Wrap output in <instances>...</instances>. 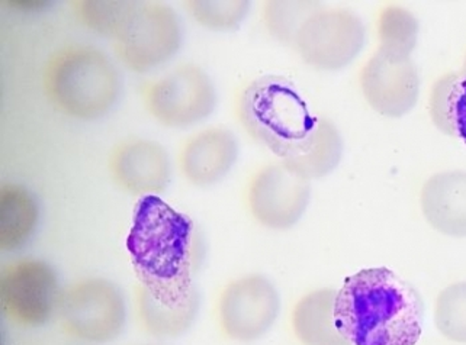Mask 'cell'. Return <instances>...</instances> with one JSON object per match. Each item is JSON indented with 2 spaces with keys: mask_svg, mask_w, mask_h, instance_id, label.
<instances>
[{
  "mask_svg": "<svg viewBox=\"0 0 466 345\" xmlns=\"http://www.w3.org/2000/svg\"><path fill=\"white\" fill-rule=\"evenodd\" d=\"M40 203L35 194L19 183L0 187V250L18 251L25 247L38 230Z\"/></svg>",
  "mask_w": 466,
  "mask_h": 345,
  "instance_id": "18",
  "label": "cell"
},
{
  "mask_svg": "<svg viewBox=\"0 0 466 345\" xmlns=\"http://www.w3.org/2000/svg\"><path fill=\"white\" fill-rule=\"evenodd\" d=\"M137 345H167L165 342L157 341V342H144V344H137Z\"/></svg>",
  "mask_w": 466,
  "mask_h": 345,
  "instance_id": "26",
  "label": "cell"
},
{
  "mask_svg": "<svg viewBox=\"0 0 466 345\" xmlns=\"http://www.w3.org/2000/svg\"><path fill=\"white\" fill-rule=\"evenodd\" d=\"M336 289L319 288L298 299L292 308L291 328L302 345H350L336 327Z\"/></svg>",
  "mask_w": 466,
  "mask_h": 345,
  "instance_id": "17",
  "label": "cell"
},
{
  "mask_svg": "<svg viewBox=\"0 0 466 345\" xmlns=\"http://www.w3.org/2000/svg\"><path fill=\"white\" fill-rule=\"evenodd\" d=\"M431 116L438 130L466 144V70L448 73L433 84Z\"/></svg>",
  "mask_w": 466,
  "mask_h": 345,
  "instance_id": "20",
  "label": "cell"
},
{
  "mask_svg": "<svg viewBox=\"0 0 466 345\" xmlns=\"http://www.w3.org/2000/svg\"><path fill=\"white\" fill-rule=\"evenodd\" d=\"M365 45V22L348 7H319L304 22L294 43L302 62L319 72L346 69Z\"/></svg>",
  "mask_w": 466,
  "mask_h": 345,
  "instance_id": "9",
  "label": "cell"
},
{
  "mask_svg": "<svg viewBox=\"0 0 466 345\" xmlns=\"http://www.w3.org/2000/svg\"><path fill=\"white\" fill-rule=\"evenodd\" d=\"M73 11L83 26L116 40L138 6V0H77Z\"/></svg>",
  "mask_w": 466,
  "mask_h": 345,
  "instance_id": "22",
  "label": "cell"
},
{
  "mask_svg": "<svg viewBox=\"0 0 466 345\" xmlns=\"http://www.w3.org/2000/svg\"><path fill=\"white\" fill-rule=\"evenodd\" d=\"M343 154L345 141L338 125L331 119L319 116L311 140L299 152L280 163L298 176L311 182L331 174L340 166Z\"/></svg>",
  "mask_w": 466,
  "mask_h": 345,
  "instance_id": "19",
  "label": "cell"
},
{
  "mask_svg": "<svg viewBox=\"0 0 466 345\" xmlns=\"http://www.w3.org/2000/svg\"><path fill=\"white\" fill-rule=\"evenodd\" d=\"M237 116L244 131L280 162L311 140L319 119L291 80L278 74L258 77L241 90Z\"/></svg>",
  "mask_w": 466,
  "mask_h": 345,
  "instance_id": "4",
  "label": "cell"
},
{
  "mask_svg": "<svg viewBox=\"0 0 466 345\" xmlns=\"http://www.w3.org/2000/svg\"><path fill=\"white\" fill-rule=\"evenodd\" d=\"M143 101L156 123L170 130H187L216 112L218 92L201 65L185 63L151 80Z\"/></svg>",
  "mask_w": 466,
  "mask_h": 345,
  "instance_id": "6",
  "label": "cell"
},
{
  "mask_svg": "<svg viewBox=\"0 0 466 345\" xmlns=\"http://www.w3.org/2000/svg\"><path fill=\"white\" fill-rule=\"evenodd\" d=\"M377 33L378 51L382 54L391 58H411L419 43V19L407 7L388 5L378 15Z\"/></svg>",
  "mask_w": 466,
  "mask_h": 345,
  "instance_id": "21",
  "label": "cell"
},
{
  "mask_svg": "<svg viewBox=\"0 0 466 345\" xmlns=\"http://www.w3.org/2000/svg\"><path fill=\"white\" fill-rule=\"evenodd\" d=\"M127 249L140 277H195L204 242L189 216L160 196L141 198L134 211Z\"/></svg>",
  "mask_w": 466,
  "mask_h": 345,
  "instance_id": "2",
  "label": "cell"
},
{
  "mask_svg": "<svg viewBox=\"0 0 466 345\" xmlns=\"http://www.w3.org/2000/svg\"><path fill=\"white\" fill-rule=\"evenodd\" d=\"M280 310L277 284L265 274L250 273L224 286L217 302V320L226 339L250 344L272 331Z\"/></svg>",
  "mask_w": 466,
  "mask_h": 345,
  "instance_id": "10",
  "label": "cell"
},
{
  "mask_svg": "<svg viewBox=\"0 0 466 345\" xmlns=\"http://www.w3.org/2000/svg\"><path fill=\"white\" fill-rule=\"evenodd\" d=\"M462 69L466 70V57H465V62H463Z\"/></svg>",
  "mask_w": 466,
  "mask_h": 345,
  "instance_id": "27",
  "label": "cell"
},
{
  "mask_svg": "<svg viewBox=\"0 0 466 345\" xmlns=\"http://www.w3.org/2000/svg\"><path fill=\"white\" fill-rule=\"evenodd\" d=\"M359 84L366 104L385 118L409 115L419 102L420 74L412 58H391L377 50L360 70Z\"/></svg>",
  "mask_w": 466,
  "mask_h": 345,
  "instance_id": "13",
  "label": "cell"
},
{
  "mask_svg": "<svg viewBox=\"0 0 466 345\" xmlns=\"http://www.w3.org/2000/svg\"><path fill=\"white\" fill-rule=\"evenodd\" d=\"M57 318L63 331L83 345L112 344L126 332L128 302L111 279L83 277L65 289Z\"/></svg>",
  "mask_w": 466,
  "mask_h": 345,
  "instance_id": "5",
  "label": "cell"
},
{
  "mask_svg": "<svg viewBox=\"0 0 466 345\" xmlns=\"http://www.w3.org/2000/svg\"><path fill=\"white\" fill-rule=\"evenodd\" d=\"M63 293L57 271L43 259L14 260L0 273L2 312L16 327L35 330L50 324L58 317Z\"/></svg>",
  "mask_w": 466,
  "mask_h": 345,
  "instance_id": "8",
  "label": "cell"
},
{
  "mask_svg": "<svg viewBox=\"0 0 466 345\" xmlns=\"http://www.w3.org/2000/svg\"><path fill=\"white\" fill-rule=\"evenodd\" d=\"M309 202L311 182L280 162L258 170L248 183V212L266 230H291L304 218Z\"/></svg>",
  "mask_w": 466,
  "mask_h": 345,
  "instance_id": "12",
  "label": "cell"
},
{
  "mask_svg": "<svg viewBox=\"0 0 466 345\" xmlns=\"http://www.w3.org/2000/svg\"><path fill=\"white\" fill-rule=\"evenodd\" d=\"M185 6L198 25L214 33L236 31L251 11L248 0H189Z\"/></svg>",
  "mask_w": 466,
  "mask_h": 345,
  "instance_id": "24",
  "label": "cell"
},
{
  "mask_svg": "<svg viewBox=\"0 0 466 345\" xmlns=\"http://www.w3.org/2000/svg\"><path fill=\"white\" fill-rule=\"evenodd\" d=\"M434 324L446 340L466 344V281H456L439 293Z\"/></svg>",
  "mask_w": 466,
  "mask_h": 345,
  "instance_id": "25",
  "label": "cell"
},
{
  "mask_svg": "<svg viewBox=\"0 0 466 345\" xmlns=\"http://www.w3.org/2000/svg\"><path fill=\"white\" fill-rule=\"evenodd\" d=\"M334 320L350 345H416L423 332V298L387 267L363 269L339 289Z\"/></svg>",
  "mask_w": 466,
  "mask_h": 345,
  "instance_id": "1",
  "label": "cell"
},
{
  "mask_svg": "<svg viewBox=\"0 0 466 345\" xmlns=\"http://www.w3.org/2000/svg\"><path fill=\"white\" fill-rule=\"evenodd\" d=\"M112 179L127 193L138 198L160 196L172 183V159L165 145L151 138L124 140L108 162Z\"/></svg>",
  "mask_w": 466,
  "mask_h": 345,
  "instance_id": "14",
  "label": "cell"
},
{
  "mask_svg": "<svg viewBox=\"0 0 466 345\" xmlns=\"http://www.w3.org/2000/svg\"><path fill=\"white\" fill-rule=\"evenodd\" d=\"M319 7H323L319 2L270 0L263 7V24L275 40L294 47L295 38L304 22Z\"/></svg>",
  "mask_w": 466,
  "mask_h": 345,
  "instance_id": "23",
  "label": "cell"
},
{
  "mask_svg": "<svg viewBox=\"0 0 466 345\" xmlns=\"http://www.w3.org/2000/svg\"><path fill=\"white\" fill-rule=\"evenodd\" d=\"M202 295L195 277H140L136 289L137 320L157 341L180 339L201 313Z\"/></svg>",
  "mask_w": 466,
  "mask_h": 345,
  "instance_id": "11",
  "label": "cell"
},
{
  "mask_svg": "<svg viewBox=\"0 0 466 345\" xmlns=\"http://www.w3.org/2000/svg\"><path fill=\"white\" fill-rule=\"evenodd\" d=\"M420 206L427 223L441 234L466 238V172L449 170L426 180Z\"/></svg>",
  "mask_w": 466,
  "mask_h": 345,
  "instance_id": "16",
  "label": "cell"
},
{
  "mask_svg": "<svg viewBox=\"0 0 466 345\" xmlns=\"http://www.w3.org/2000/svg\"><path fill=\"white\" fill-rule=\"evenodd\" d=\"M43 84L51 104L79 121L108 115L122 94L121 72L114 58L90 44H73L51 55Z\"/></svg>",
  "mask_w": 466,
  "mask_h": 345,
  "instance_id": "3",
  "label": "cell"
},
{
  "mask_svg": "<svg viewBox=\"0 0 466 345\" xmlns=\"http://www.w3.org/2000/svg\"><path fill=\"white\" fill-rule=\"evenodd\" d=\"M240 144L226 126H208L187 138L179 154V170L195 187L216 186L238 162Z\"/></svg>",
  "mask_w": 466,
  "mask_h": 345,
  "instance_id": "15",
  "label": "cell"
},
{
  "mask_svg": "<svg viewBox=\"0 0 466 345\" xmlns=\"http://www.w3.org/2000/svg\"><path fill=\"white\" fill-rule=\"evenodd\" d=\"M183 44L179 15L166 2H138L133 16L114 40L119 63L129 72L147 74L175 58Z\"/></svg>",
  "mask_w": 466,
  "mask_h": 345,
  "instance_id": "7",
  "label": "cell"
}]
</instances>
